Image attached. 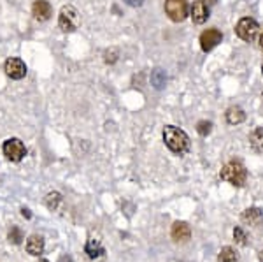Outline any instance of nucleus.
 <instances>
[{
	"label": "nucleus",
	"instance_id": "f257e3e1",
	"mask_svg": "<svg viewBox=\"0 0 263 262\" xmlns=\"http://www.w3.org/2000/svg\"><path fill=\"white\" fill-rule=\"evenodd\" d=\"M164 141L169 146V150L177 155H183L190 150V138H188V134L183 128L174 127V125H167L164 128Z\"/></svg>",
	"mask_w": 263,
	"mask_h": 262
},
{
	"label": "nucleus",
	"instance_id": "f03ea898",
	"mask_svg": "<svg viewBox=\"0 0 263 262\" xmlns=\"http://www.w3.org/2000/svg\"><path fill=\"white\" fill-rule=\"evenodd\" d=\"M221 180L232 183L233 187H244L247 182V171L242 165V162L232 160L221 169Z\"/></svg>",
	"mask_w": 263,
	"mask_h": 262
},
{
	"label": "nucleus",
	"instance_id": "7ed1b4c3",
	"mask_svg": "<svg viewBox=\"0 0 263 262\" xmlns=\"http://www.w3.org/2000/svg\"><path fill=\"white\" fill-rule=\"evenodd\" d=\"M81 25V14L74 6H64L58 14V27L62 32H76Z\"/></svg>",
	"mask_w": 263,
	"mask_h": 262
},
{
	"label": "nucleus",
	"instance_id": "20e7f679",
	"mask_svg": "<svg viewBox=\"0 0 263 262\" xmlns=\"http://www.w3.org/2000/svg\"><path fill=\"white\" fill-rule=\"evenodd\" d=\"M165 14L174 23L184 21L188 18V0H165Z\"/></svg>",
	"mask_w": 263,
	"mask_h": 262
},
{
	"label": "nucleus",
	"instance_id": "39448f33",
	"mask_svg": "<svg viewBox=\"0 0 263 262\" xmlns=\"http://www.w3.org/2000/svg\"><path fill=\"white\" fill-rule=\"evenodd\" d=\"M2 151L7 157V160H11V162H21L25 155H27V148H25L23 141L18 138L7 139L2 146Z\"/></svg>",
	"mask_w": 263,
	"mask_h": 262
},
{
	"label": "nucleus",
	"instance_id": "423d86ee",
	"mask_svg": "<svg viewBox=\"0 0 263 262\" xmlns=\"http://www.w3.org/2000/svg\"><path fill=\"white\" fill-rule=\"evenodd\" d=\"M258 23L253 20V18H242V20H239V23H237L235 27V32L237 35H239L242 40H246V42H251L254 37H256L258 34Z\"/></svg>",
	"mask_w": 263,
	"mask_h": 262
},
{
	"label": "nucleus",
	"instance_id": "0eeeda50",
	"mask_svg": "<svg viewBox=\"0 0 263 262\" xmlns=\"http://www.w3.org/2000/svg\"><path fill=\"white\" fill-rule=\"evenodd\" d=\"M4 71H6V74L11 77V79H23L25 76H27V65H25V62L21 60V58H16V57H11L6 60V64H4Z\"/></svg>",
	"mask_w": 263,
	"mask_h": 262
},
{
	"label": "nucleus",
	"instance_id": "6e6552de",
	"mask_svg": "<svg viewBox=\"0 0 263 262\" xmlns=\"http://www.w3.org/2000/svg\"><path fill=\"white\" fill-rule=\"evenodd\" d=\"M221 40H223V34L218 28H207L200 35V48L207 53V51H213Z\"/></svg>",
	"mask_w": 263,
	"mask_h": 262
},
{
	"label": "nucleus",
	"instance_id": "1a4fd4ad",
	"mask_svg": "<svg viewBox=\"0 0 263 262\" xmlns=\"http://www.w3.org/2000/svg\"><path fill=\"white\" fill-rule=\"evenodd\" d=\"M190 16H191V20H193V23H197V25L205 23L207 18L211 16L209 6H207L203 0H197V2H193V6H191Z\"/></svg>",
	"mask_w": 263,
	"mask_h": 262
},
{
	"label": "nucleus",
	"instance_id": "9d476101",
	"mask_svg": "<svg viewBox=\"0 0 263 262\" xmlns=\"http://www.w3.org/2000/svg\"><path fill=\"white\" fill-rule=\"evenodd\" d=\"M32 14L37 21H47L53 14V7L47 0H35L32 6Z\"/></svg>",
	"mask_w": 263,
	"mask_h": 262
},
{
	"label": "nucleus",
	"instance_id": "9b49d317",
	"mask_svg": "<svg viewBox=\"0 0 263 262\" xmlns=\"http://www.w3.org/2000/svg\"><path fill=\"white\" fill-rule=\"evenodd\" d=\"M170 236L176 241H188L191 238V229L186 222H176L172 225V231H170Z\"/></svg>",
	"mask_w": 263,
	"mask_h": 262
},
{
	"label": "nucleus",
	"instance_id": "f8f14e48",
	"mask_svg": "<svg viewBox=\"0 0 263 262\" xmlns=\"http://www.w3.org/2000/svg\"><path fill=\"white\" fill-rule=\"evenodd\" d=\"M27 252L30 255H40L44 252V239L37 234H32L27 239Z\"/></svg>",
	"mask_w": 263,
	"mask_h": 262
},
{
	"label": "nucleus",
	"instance_id": "ddd939ff",
	"mask_svg": "<svg viewBox=\"0 0 263 262\" xmlns=\"http://www.w3.org/2000/svg\"><path fill=\"white\" fill-rule=\"evenodd\" d=\"M86 253H88V257L90 259H97V257L100 255H103L106 253V250H103V246L100 245V241L98 239H95V238H90L88 239V243H86Z\"/></svg>",
	"mask_w": 263,
	"mask_h": 262
},
{
	"label": "nucleus",
	"instance_id": "4468645a",
	"mask_svg": "<svg viewBox=\"0 0 263 262\" xmlns=\"http://www.w3.org/2000/svg\"><path fill=\"white\" fill-rule=\"evenodd\" d=\"M244 120H246V113H244V109L239 108V106H232L227 111V121L230 125H239L242 123Z\"/></svg>",
	"mask_w": 263,
	"mask_h": 262
},
{
	"label": "nucleus",
	"instance_id": "2eb2a0df",
	"mask_svg": "<svg viewBox=\"0 0 263 262\" xmlns=\"http://www.w3.org/2000/svg\"><path fill=\"white\" fill-rule=\"evenodd\" d=\"M249 145L256 153H261L263 151V127H258L251 132V138H249Z\"/></svg>",
	"mask_w": 263,
	"mask_h": 262
},
{
	"label": "nucleus",
	"instance_id": "dca6fc26",
	"mask_svg": "<svg viewBox=\"0 0 263 262\" xmlns=\"http://www.w3.org/2000/svg\"><path fill=\"white\" fill-rule=\"evenodd\" d=\"M151 84H153L156 90H162V88H165L167 84V74L164 69L156 67L153 72H151Z\"/></svg>",
	"mask_w": 263,
	"mask_h": 262
},
{
	"label": "nucleus",
	"instance_id": "f3484780",
	"mask_svg": "<svg viewBox=\"0 0 263 262\" xmlns=\"http://www.w3.org/2000/svg\"><path fill=\"white\" fill-rule=\"evenodd\" d=\"M261 216H263V213L260 208H247L246 211L242 213L240 219H242L244 224H256L261 220Z\"/></svg>",
	"mask_w": 263,
	"mask_h": 262
},
{
	"label": "nucleus",
	"instance_id": "a211bd4d",
	"mask_svg": "<svg viewBox=\"0 0 263 262\" xmlns=\"http://www.w3.org/2000/svg\"><path fill=\"white\" fill-rule=\"evenodd\" d=\"M218 262H239V253L232 246H225L218 255Z\"/></svg>",
	"mask_w": 263,
	"mask_h": 262
},
{
	"label": "nucleus",
	"instance_id": "6ab92c4d",
	"mask_svg": "<svg viewBox=\"0 0 263 262\" xmlns=\"http://www.w3.org/2000/svg\"><path fill=\"white\" fill-rule=\"evenodd\" d=\"M7 239H9L13 245H20V243L23 241V231H21L20 227H16V225H13L9 234H7Z\"/></svg>",
	"mask_w": 263,
	"mask_h": 262
},
{
	"label": "nucleus",
	"instance_id": "aec40b11",
	"mask_svg": "<svg viewBox=\"0 0 263 262\" xmlns=\"http://www.w3.org/2000/svg\"><path fill=\"white\" fill-rule=\"evenodd\" d=\"M62 202V195L58 194V192H51V194H47V197H46V206L49 209H57L58 208V204Z\"/></svg>",
	"mask_w": 263,
	"mask_h": 262
},
{
	"label": "nucleus",
	"instance_id": "412c9836",
	"mask_svg": "<svg viewBox=\"0 0 263 262\" xmlns=\"http://www.w3.org/2000/svg\"><path fill=\"white\" fill-rule=\"evenodd\" d=\"M233 238H235V241L239 243V245H242V246L247 245V236H246V232H244L240 227L233 229Z\"/></svg>",
	"mask_w": 263,
	"mask_h": 262
},
{
	"label": "nucleus",
	"instance_id": "4be33fe9",
	"mask_svg": "<svg viewBox=\"0 0 263 262\" xmlns=\"http://www.w3.org/2000/svg\"><path fill=\"white\" fill-rule=\"evenodd\" d=\"M211 128H213V123H211V121L202 120V121H198L197 123V132L200 136H207L211 132Z\"/></svg>",
	"mask_w": 263,
	"mask_h": 262
},
{
	"label": "nucleus",
	"instance_id": "5701e85b",
	"mask_svg": "<svg viewBox=\"0 0 263 262\" xmlns=\"http://www.w3.org/2000/svg\"><path fill=\"white\" fill-rule=\"evenodd\" d=\"M103 60H106V64H114V62L118 60V50H114V48L107 50L106 53H103Z\"/></svg>",
	"mask_w": 263,
	"mask_h": 262
},
{
	"label": "nucleus",
	"instance_id": "b1692460",
	"mask_svg": "<svg viewBox=\"0 0 263 262\" xmlns=\"http://www.w3.org/2000/svg\"><path fill=\"white\" fill-rule=\"evenodd\" d=\"M123 2L130 7H140L144 4V0H123Z\"/></svg>",
	"mask_w": 263,
	"mask_h": 262
},
{
	"label": "nucleus",
	"instance_id": "393cba45",
	"mask_svg": "<svg viewBox=\"0 0 263 262\" xmlns=\"http://www.w3.org/2000/svg\"><path fill=\"white\" fill-rule=\"evenodd\" d=\"M21 215H23L25 219H32V213H30V209H27V208H23V209H21Z\"/></svg>",
	"mask_w": 263,
	"mask_h": 262
},
{
	"label": "nucleus",
	"instance_id": "a878e982",
	"mask_svg": "<svg viewBox=\"0 0 263 262\" xmlns=\"http://www.w3.org/2000/svg\"><path fill=\"white\" fill-rule=\"evenodd\" d=\"M58 262H74V260L70 259L69 255H64V257H60V260H58Z\"/></svg>",
	"mask_w": 263,
	"mask_h": 262
},
{
	"label": "nucleus",
	"instance_id": "bb28decb",
	"mask_svg": "<svg viewBox=\"0 0 263 262\" xmlns=\"http://www.w3.org/2000/svg\"><path fill=\"white\" fill-rule=\"evenodd\" d=\"M203 2H205V4H207V6H209V7H211V6H214V4H216V2H218V0H203Z\"/></svg>",
	"mask_w": 263,
	"mask_h": 262
},
{
	"label": "nucleus",
	"instance_id": "cd10ccee",
	"mask_svg": "<svg viewBox=\"0 0 263 262\" xmlns=\"http://www.w3.org/2000/svg\"><path fill=\"white\" fill-rule=\"evenodd\" d=\"M260 48L263 50V32H261V35H260Z\"/></svg>",
	"mask_w": 263,
	"mask_h": 262
},
{
	"label": "nucleus",
	"instance_id": "c85d7f7f",
	"mask_svg": "<svg viewBox=\"0 0 263 262\" xmlns=\"http://www.w3.org/2000/svg\"><path fill=\"white\" fill-rule=\"evenodd\" d=\"M260 260H263V252H261V255H260Z\"/></svg>",
	"mask_w": 263,
	"mask_h": 262
},
{
	"label": "nucleus",
	"instance_id": "c756f323",
	"mask_svg": "<svg viewBox=\"0 0 263 262\" xmlns=\"http://www.w3.org/2000/svg\"><path fill=\"white\" fill-rule=\"evenodd\" d=\"M40 262H49V260H46V259H42V260H40Z\"/></svg>",
	"mask_w": 263,
	"mask_h": 262
},
{
	"label": "nucleus",
	"instance_id": "7c9ffc66",
	"mask_svg": "<svg viewBox=\"0 0 263 262\" xmlns=\"http://www.w3.org/2000/svg\"><path fill=\"white\" fill-rule=\"evenodd\" d=\"M261 72H263V64H261Z\"/></svg>",
	"mask_w": 263,
	"mask_h": 262
}]
</instances>
